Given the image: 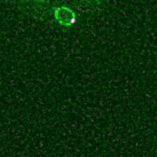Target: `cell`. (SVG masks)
Wrapping results in <instances>:
<instances>
[{
	"mask_svg": "<svg viewBox=\"0 0 157 157\" xmlns=\"http://www.w3.org/2000/svg\"><path fill=\"white\" fill-rule=\"evenodd\" d=\"M54 16L58 23L62 26H72L76 23L75 13L67 6H59L54 10Z\"/></svg>",
	"mask_w": 157,
	"mask_h": 157,
	"instance_id": "6da1fadb",
	"label": "cell"
}]
</instances>
